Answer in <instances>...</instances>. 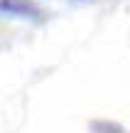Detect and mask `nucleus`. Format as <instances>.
Segmentation results:
<instances>
[{
    "label": "nucleus",
    "instance_id": "f03ea898",
    "mask_svg": "<svg viewBox=\"0 0 130 133\" xmlns=\"http://www.w3.org/2000/svg\"><path fill=\"white\" fill-rule=\"evenodd\" d=\"M88 128H91V133H125L123 126L113 123V121H93Z\"/></svg>",
    "mask_w": 130,
    "mask_h": 133
},
{
    "label": "nucleus",
    "instance_id": "f257e3e1",
    "mask_svg": "<svg viewBox=\"0 0 130 133\" xmlns=\"http://www.w3.org/2000/svg\"><path fill=\"white\" fill-rule=\"evenodd\" d=\"M3 12L5 15H34V8L29 0H3Z\"/></svg>",
    "mask_w": 130,
    "mask_h": 133
}]
</instances>
